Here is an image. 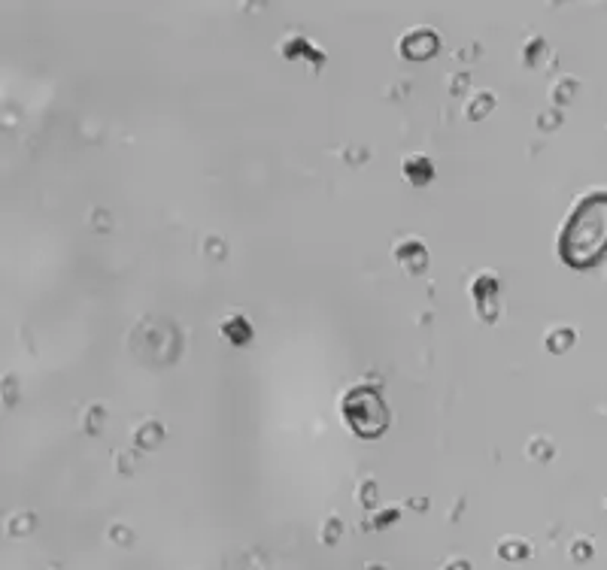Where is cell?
<instances>
[{"label": "cell", "mask_w": 607, "mask_h": 570, "mask_svg": "<svg viewBox=\"0 0 607 570\" xmlns=\"http://www.w3.org/2000/svg\"><path fill=\"white\" fill-rule=\"evenodd\" d=\"M607 252V195H589L574 207L559 237V258L568 267H592Z\"/></svg>", "instance_id": "obj_1"}, {"label": "cell", "mask_w": 607, "mask_h": 570, "mask_svg": "<svg viewBox=\"0 0 607 570\" xmlns=\"http://www.w3.org/2000/svg\"><path fill=\"white\" fill-rule=\"evenodd\" d=\"M343 419L347 425L356 431L364 440H373L386 431V422H389V413H386V404L373 389L368 385H359L352 389L347 398H343Z\"/></svg>", "instance_id": "obj_2"}, {"label": "cell", "mask_w": 607, "mask_h": 570, "mask_svg": "<svg viewBox=\"0 0 607 570\" xmlns=\"http://www.w3.org/2000/svg\"><path fill=\"white\" fill-rule=\"evenodd\" d=\"M401 49H404V55L407 58H416V61L431 58L434 52H438V37H434L431 30H416V34H410L407 40H404Z\"/></svg>", "instance_id": "obj_3"}, {"label": "cell", "mask_w": 607, "mask_h": 570, "mask_svg": "<svg viewBox=\"0 0 607 570\" xmlns=\"http://www.w3.org/2000/svg\"><path fill=\"white\" fill-rule=\"evenodd\" d=\"M404 173H407V176L413 179V186H422V182L431 179V164H428L425 158H413V161H407Z\"/></svg>", "instance_id": "obj_4"}, {"label": "cell", "mask_w": 607, "mask_h": 570, "mask_svg": "<svg viewBox=\"0 0 607 570\" xmlns=\"http://www.w3.org/2000/svg\"><path fill=\"white\" fill-rule=\"evenodd\" d=\"M225 334H228V340H234V343H246L249 340V325L240 319V315H234L231 322H225Z\"/></svg>", "instance_id": "obj_5"}]
</instances>
